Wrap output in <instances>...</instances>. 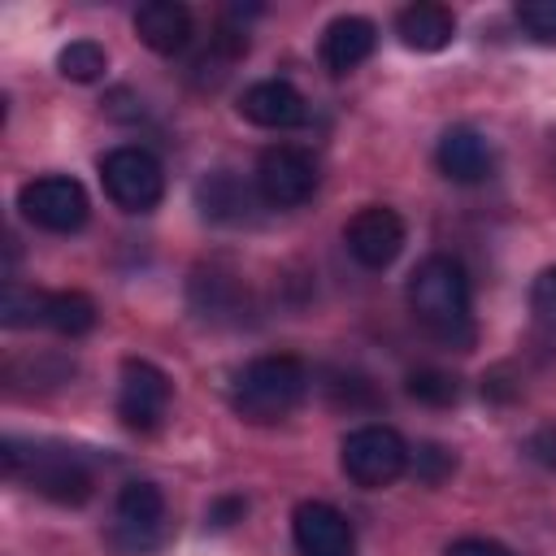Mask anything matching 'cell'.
<instances>
[{"mask_svg":"<svg viewBox=\"0 0 556 556\" xmlns=\"http://www.w3.org/2000/svg\"><path fill=\"white\" fill-rule=\"evenodd\" d=\"M100 182H104L109 200L126 213H148L165 195L161 161L148 148H135V143H122V148L100 156Z\"/></svg>","mask_w":556,"mask_h":556,"instance_id":"5","label":"cell"},{"mask_svg":"<svg viewBox=\"0 0 556 556\" xmlns=\"http://www.w3.org/2000/svg\"><path fill=\"white\" fill-rule=\"evenodd\" d=\"M513 17L530 39L556 43V0H517Z\"/></svg>","mask_w":556,"mask_h":556,"instance_id":"23","label":"cell"},{"mask_svg":"<svg viewBox=\"0 0 556 556\" xmlns=\"http://www.w3.org/2000/svg\"><path fill=\"white\" fill-rule=\"evenodd\" d=\"M239 113L252 122V126H265V130H291L308 117V104L304 96L287 83V78H261L252 83L243 96H239Z\"/></svg>","mask_w":556,"mask_h":556,"instance_id":"12","label":"cell"},{"mask_svg":"<svg viewBox=\"0 0 556 556\" xmlns=\"http://www.w3.org/2000/svg\"><path fill=\"white\" fill-rule=\"evenodd\" d=\"M374 43H378L374 22H369V17H356V13H343V17H334V22L321 30V65H326L330 74H348V70H356L361 61H369Z\"/></svg>","mask_w":556,"mask_h":556,"instance_id":"15","label":"cell"},{"mask_svg":"<svg viewBox=\"0 0 556 556\" xmlns=\"http://www.w3.org/2000/svg\"><path fill=\"white\" fill-rule=\"evenodd\" d=\"M169 374L143 356H126L122 361V374H117V417L126 430H156L161 417L169 413Z\"/></svg>","mask_w":556,"mask_h":556,"instance_id":"7","label":"cell"},{"mask_svg":"<svg viewBox=\"0 0 556 556\" xmlns=\"http://www.w3.org/2000/svg\"><path fill=\"white\" fill-rule=\"evenodd\" d=\"M235 300H239V282H235V274H222V269H195V278H191V304H195L204 317H222Z\"/></svg>","mask_w":556,"mask_h":556,"instance_id":"19","label":"cell"},{"mask_svg":"<svg viewBox=\"0 0 556 556\" xmlns=\"http://www.w3.org/2000/svg\"><path fill=\"white\" fill-rule=\"evenodd\" d=\"M243 513H248V504H243V500H217V504H213V513H208V521H213V526H230V521H235V517H243Z\"/></svg>","mask_w":556,"mask_h":556,"instance_id":"27","label":"cell"},{"mask_svg":"<svg viewBox=\"0 0 556 556\" xmlns=\"http://www.w3.org/2000/svg\"><path fill=\"white\" fill-rule=\"evenodd\" d=\"M530 452L543 460V465H556V430H543L530 439Z\"/></svg>","mask_w":556,"mask_h":556,"instance_id":"28","label":"cell"},{"mask_svg":"<svg viewBox=\"0 0 556 556\" xmlns=\"http://www.w3.org/2000/svg\"><path fill=\"white\" fill-rule=\"evenodd\" d=\"M291 539L300 556H356V534L352 521L326 504V500H304L291 513Z\"/></svg>","mask_w":556,"mask_h":556,"instance_id":"11","label":"cell"},{"mask_svg":"<svg viewBox=\"0 0 556 556\" xmlns=\"http://www.w3.org/2000/svg\"><path fill=\"white\" fill-rule=\"evenodd\" d=\"M343 243L352 252L356 265L365 269H387L400 248H404V217L387 204H365L348 226H343Z\"/></svg>","mask_w":556,"mask_h":556,"instance_id":"10","label":"cell"},{"mask_svg":"<svg viewBox=\"0 0 556 556\" xmlns=\"http://www.w3.org/2000/svg\"><path fill=\"white\" fill-rule=\"evenodd\" d=\"M408 395L421 400V404H434V408H447L460 400V382L443 369H413L408 374Z\"/></svg>","mask_w":556,"mask_h":556,"instance_id":"22","label":"cell"},{"mask_svg":"<svg viewBox=\"0 0 556 556\" xmlns=\"http://www.w3.org/2000/svg\"><path fill=\"white\" fill-rule=\"evenodd\" d=\"M43 304H48V291H30V287H17L9 278L0 291V321L13 330L17 326H43Z\"/></svg>","mask_w":556,"mask_h":556,"instance_id":"21","label":"cell"},{"mask_svg":"<svg viewBox=\"0 0 556 556\" xmlns=\"http://www.w3.org/2000/svg\"><path fill=\"white\" fill-rule=\"evenodd\" d=\"M317 191V161L295 143H274L256 156V195L269 208H295Z\"/></svg>","mask_w":556,"mask_h":556,"instance_id":"8","label":"cell"},{"mask_svg":"<svg viewBox=\"0 0 556 556\" xmlns=\"http://www.w3.org/2000/svg\"><path fill=\"white\" fill-rule=\"evenodd\" d=\"M339 465L356 486H391L404 469H408V443L400 439V430L391 426H356L348 430L343 447H339Z\"/></svg>","mask_w":556,"mask_h":556,"instance_id":"3","label":"cell"},{"mask_svg":"<svg viewBox=\"0 0 556 556\" xmlns=\"http://www.w3.org/2000/svg\"><path fill=\"white\" fill-rule=\"evenodd\" d=\"M434 161H439L443 178H452V182H486L495 169V152L473 126H447L439 135Z\"/></svg>","mask_w":556,"mask_h":556,"instance_id":"13","label":"cell"},{"mask_svg":"<svg viewBox=\"0 0 556 556\" xmlns=\"http://www.w3.org/2000/svg\"><path fill=\"white\" fill-rule=\"evenodd\" d=\"M43 326L65 334V339H78V334H87L96 326V300L83 295V291H48Z\"/></svg>","mask_w":556,"mask_h":556,"instance_id":"18","label":"cell"},{"mask_svg":"<svg viewBox=\"0 0 556 556\" xmlns=\"http://www.w3.org/2000/svg\"><path fill=\"white\" fill-rule=\"evenodd\" d=\"M408 308L413 317L447 348L473 343V300H469V274L456 256H426L408 274Z\"/></svg>","mask_w":556,"mask_h":556,"instance_id":"1","label":"cell"},{"mask_svg":"<svg viewBox=\"0 0 556 556\" xmlns=\"http://www.w3.org/2000/svg\"><path fill=\"white\" fill-rule=\"evenodd\" d=\"M408 460H413V478L417 482H443L452 469H456V456L447 452V447H439V443H421L417 452H408Z\"/></svg>","mask_w":556,"mask_h":556,"instance_id":"24","label":"cell"},{"mask_svg":"<svg viewBox=\"0 0 556 556\" xmlns=\"http://www.w3.org/2000/svg\"><path fill=\"white\" fill-rule=\"evenodd\" d=\"M195 204L208 222H222V226H239L248 222L252 213V187H243L230 169H217V174H204L195 182Z\"/></svg>","mask_w":556,"mask_h":556,"instance_id":"17","label":"cell"},{"mask_svg":"<svg viewBox=\"0 0 556 556\" xmlns=\"http://www.w3.org/2000/svg\"><path fill=\"white\" fill-rule=\"evenodd\" d=\"M443 556H513L504 543H495V539H478V534H469V539H456Z\"/></svg>","mask_w":556,"mask_h":556,"instance_id":"26","label":"cell"},{"mask_svg":"<svg viewBox=\"0 0 556 556\" xmlns=\"http://www.w3.org/2000/svg\"><path fill=\"white\" fill-rule=\"evenodd\" d=\"M135 35L143 48L174 56L191 43V9L178 0H148L135 9Z\"/></svg>","mask_w":556,"mask_h":556,"instance_id":"14","label":"cell"},{"mask_svg":"<svg viewBox=\"0 0 556 556\" xmlns=\"http://www.w3.org/2000/svg\"><path fill=\"white\" fill-rule=\"evenodd\" d=\"M17 208L30 226L39 230H52V235H74L83 230L87 213H91V200L83 191L78 178H65V174H43V178H30L22 191H17Z\"/></svg>","mask_w":556,"mask_h":556,"instance_id":"6","label":"cell"},{"mask_svg":"<svg viewBox=\"0 0 556 556\" xmlns=\"http://www.w3.org/2000/svg\"><path fill=\"white\" fill-rule=\"evenodd\" d=\"M308 395V365L300 356H256L230 382V408L243 421H278Z\"/></svg>","mask_w":556,"mask_h":556,"instance_id":"2","label":"cell"},{"mask_svg":"<svg viewBox=\"0 0 556 556\" xmlns=\"http://www.w3.org/2000/svg\"><path fill=\"white\" fill-rule=\"evenodd\" d=\"M165 534V495L156 482H126L113 504V543L126 552H152Z\"/></svg>","mask_w":556,"mask_h":556,"instance_id":"9","label":"cell"},{"mask_svg":"<svg viewBox=\"0 0 556 556\" xmlns=\"http://www.w3.org/2000/svg\"><path fill=\"white\" fill-rule=\"evenodd\" d=\"M395 35H400V43L413 48V52H439V48L452 43L456 17H452V9L430 4V0L404 4V9L395 13Z\"/></svg>","mask_w":556,"mask_h":556,"instance_id":"16","label":"cell"},{"mask_svg":"<svg viewBox=\"0 0 556 556\" xmlns=\"http://www.w3.org/2000/svg\"><path fill=\"white\" fill-rule=\"evenodd\" d=\"M530 308H534V317H539L543 326L556 330V265L534 278V287H530Z\"/></svg>","mask_w":556,"mask_h":556,"instance_id":"25","label":"cell"},{"mask_svg":"<svg viewBox=\"0 0 556 556\" xmlns=\"http://www.w3.org/2000/svg\"><path fill=\"white\" fill-rule=\"evenodd\" d=\"M56 70H61V78H70V83H96V78L109 70V52H104L96 39H74V43L61 48Z\"/></svg>","mask_w":556,"mask_h":556,"instance_id":"20","label":"cell"},{"mask_svg":"<svg viewBox=\"0 0 556 556\" xmlns=\"http://www.w3.org/2000/svg\"><path fill=\"white\" fill-rule=\"evenodd\" d=\"M0 460H4V473H26L30 486L56 504H83L91 495V473L70 452H22L17 439H4Z\"/></svg>","mask_w":556,"mask_h":556,"instance_id":"4","label":"cell"}]
</instances>
